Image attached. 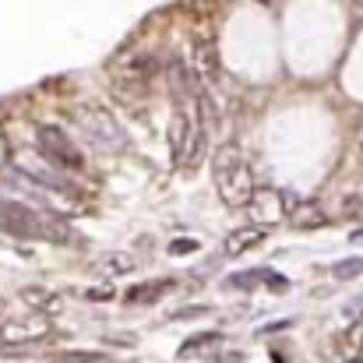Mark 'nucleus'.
I'll return each mask as SVG.
<instances>
[{"instance_id": "f257e3e1", "label": "nucleus", "mask_w": 363, "mask_h": 363, "mask_svg": "<svg viewBox=\"0 0 363 363\" xmlns=\"http://www.w3.org/2000/svg\"><path fill=\"white\" fill-rule=\"evenodd\" d=\"M0 230L11 237H21V240H71V230L57 216H50L46 208L11 201V198L0 201Z\"/></svg>"}, {"instance_id": "f03ea898", "label": "nucleus", "mask_w": 363, "mask_h": 363, "mask_svg": "<svg viewBox=\"0 0 363 363\" xmlns=\"http://www.w3.org/2000/svg\"><path fill=\"white\" fill-rule=\"evenodd\" d=\"M216 187H219V198L230 205V208H243L250 205L254 198V180H250V169L240 159L237 148H223L216 155Z\"/></svg>"}, {"instance_id": "7ed1b4c3", "label": "nucleus", "mask_w": 363, "mask_h": 363, "mask_svg": "<svg viewBox=\"0 0 363 363\" xmlns=\"http://www.w3.org/2000/svg\"><path fill=\"white\" fill-rule=\"evenodd\" d=\"M82 134H85V141H89L92 148H99V152H106V155L121 152L123 145H127L117 117L106 113L103 106H92V110L82 113Z\"/></svg>"}, {"instance_id": "20e7f679", "label": "nucleus", "mask_w": 363, "mask_h": 363, "mask_svg": "<svg viewBox=\"0 0 363 363\" xmlns=\"http://www.w3.org/2000/svg\"><path fill=\"white\" fill-rule=\"evenodd\" d=\"M35 141H39L43 155H46L53 166H60V169H82V166H85V155L74 148V141H71L60 127L43 123V127L35 130Z\"/></svg>"}, {"instance_id": "39448f33", "label": "nucleus", "mask_w": 363, "mask_h": 363, "mask_svg": "<svg viewBox=\"0 0 363 363\" xmlns=\"http://www.w3.org/2000/svg\"><path fill=\"white\" fill-rule=\"evenodd\" d=\"M155 71H159V57H155V53L134 57L130 64L121 67V85L134 92V99H141V96H148V85H152Z\"/></svg>"}, {"instance_id": "423d86ee", "label": "nucleus", "mask_w": 363, "mask_h": 363, "mask_svg": "<svg viewBox=\"0 0 363 363\" xmlns=\"http://www.w3.org/2000/svg\"><path fill=\"white\" fill-rule=\"evenodd\" d=\"M46 332H50V321L46 318H21V321H7L0 328V339L11 342V346H18V342H35Z\"/></svg>"}, {"instance_id": "0eeeda50", "label": "nucleus", "mask_w": 363, "mask_h": 363, "mask_svg": "<svg viewBox=\"0 0 363 363\" xmlns=\"http://www.w3.org/2000/svg\"><path fill=\"white\" fill-rule=\"evenodd\" d=\"M194 74H198V78H208V82L219 78V50H216V39H198V46H194Z\"/></svg>"}, {"instance_id": "6e6552de", "label": "nucleus", "mask_w": 363, "mask_h": 363, "mask_svg": "<svg viewBox=\"0 0 363 363\" xmlns=\"http://www.w3.org/2000/svg\"><path fill=\"white\" fill-rule=\"evenodd\" d=\"M261 240H264V230H261V226H243L237 233H230L226 254H230V257H240V254H247L250 247H257Z\"/></svg>"}, {"instance_id": "1a4fd4ad", "label": "nucleus", "mask_w": 363, "mask_h": 363, "mask_svg": "<svg viewBox=\"0 0 363 363\" xmlns=\"http://www.w3.org/2000/svg\"><path fill=\"white\" fill-rule=\"evenodd\" d=\"M173 282L169 279H162V282H152V286H134L130 293H127V300L130 303H145V300H159L162 296V289H169Z\"/></svg>"}, {"instance_id": "9d476101", "label": "nucleus", "mask_w": 363, "mask_h": 363, "mask_svg": "<svg viewBox=\"0 0 363 363\" xmlns=\"http://www.w3.org/2000/svg\"><path fill=\"white\" fill-rule=\"evenodd\" d=\"M293 223H296L300 230H311V226H321V223H325V212H318L314 205H303V208L293 216Z\"/></svg>"}, {"instance_id": "9b49d317", "label": "nucleus", "mask_w": 363, "mask_h": 363, "mask_svg": "<svg viewBox=\"0 0 363 363\" xmlns=\"http://www.w3.org/2000/svg\"><path fill=\"white\" fill-rule=\"evenodd\" d=\"M332 272H335V279H357V275H363V257H346Z\"/></svg>"}, {"instance_id": "f8f14e48", "label": "nucleus", "mask_w": 363, "mask_h": 363, "mask_svg": "<svg viewBox=\"0 0 363 363\" xmlns=\"http://www.w3.org/2000/svg\"><path fill=\"white\" fill-rule=\"evenodd\" d=\"M21 296H25V303H35V307H46V311H50V307L57 303V300H53V296H50L46 289H25Z\"/></svg>"}, {"instance_id": "ddd939ff", "label": "nucleus", "mask_w": 363, "mask_h": 363, "mask_svg": "<svg viewBox=\"0 0 363 363\" xmlns=\"http://www.w3.org/2000/svg\"><path fill=\"white\" fill-rule=\"evenodd\" d=\"M60 363H110L103 353H64Z\"/></svg>"}, {"instance_id": "4468645a", "label": "nucleus", "mask_w": 363, "mask_h": 363, "mask_svg": "<svg viewBox=\"0 0 363 363\" xmlns=\"http://www.w3.org/2000/svg\"><path fill=\"white\" fill-rule=\"evenodd\" d=\"M216 342H219V335H216V332H212V335H194V339H191V342H187V346H184L180 353L187 357V353H194L198 346H216Z\"/></svg>"}, {"instance_id": "2eb2a0df", "label": "nucleus", "mask_w": 363, "mask_h": 363, "mask_svg": "<svg viewBox=\"0 0 363 363\" xmlns=\"http://www.w3.org/2000/svg\"><path fill=\"white\" fill-rule=\"evenodd\" d=\"M261 279V272H243V275H230V286H237V289H247V286H254Z\"/></svg>"}, {"instance_id": "dca6fc26", "label": "nucleus", "mask_w": 363, "mask_h": 363, "mask_svg": "<svg viewBox=\"0 0 363 363\" xmlns=\"http://www.w3.org/2000/svg\"><path fill=\"white\" fill-rule=\"evenodd\" d=\"M198 250V240H173L169 243V254H191Z\"/></svg>"}, {"instance_id": "f3484780", "label": "nucleus", "mask_w": 363, "mask_h": 363, "mask_svg": "<svg viewBox=\"0 0 363 363\" xmlns=\"http://www.w3.org/2000/svg\"><path fill=\"white\" fill-rule=\"evenodd\" d=\"M110 296H113V289H106V286L103 289H89V300H110Z\"/></svg>"}, {"instance_id": "a211bd4d", "label": "nucleus", "mask_w": 363, "mask_h": 363, "mask_svg": "<svg viewBox=\"0 0 363 363\" xmlns=\"http://www.w3.org/2000/svg\"><path fill=\"white\" fill-rule=\"evenodd\" d=\"M350 363H363V360H350Z\"/></svg>"}]
</instances>
